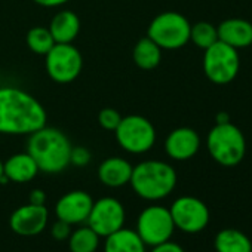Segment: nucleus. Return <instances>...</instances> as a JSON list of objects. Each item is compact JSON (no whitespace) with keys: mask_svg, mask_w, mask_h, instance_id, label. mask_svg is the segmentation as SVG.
Returning a JSON list of instances; mask_svg holds the SVG:
<instances>
[{"mask_svg":"<svg viewBox=\"0 0 252 252\" xmlns=\"http://www.w3.org/2000/svg\"><path fill=\"white\" fill-rule=\"evenodd\" d=\"M46 120L45 107L32 94L14 86L0 88V134L30 135Z\"/></svg>","mask_w":252,"mask_h":252,"instance_id":"nucleus-1","label":"nucleus"},{"mask_svg":"<svg viewBox=\"0 0 252 252\" xmlns=\"http://www.w3.org/2000/svg\"><path fill=\"white\" fill-rule=\"evenodd\" d=\"M71 149L64 132L46 125L30 134L27 141V153L34 159L39 171L46 174L63 172L70 165Z\"/></svg>","mask_w":252,"mask_h":252,"instance_id":"nucleus-2","label":"nucleus"},{"mask_svg":"<svg viewBox=\"0 0 252 252\" xmlns=\"http://www.w3.org/2000/svg\"><path fill=\"white\" fill-rule=\"evenodd\" d=\"M129 184L141 199L158 202L174 191L177 171L163 160H144L132 168Z\"/></svg>","mask_w":252,"mask_h":252,"instance_id":"nucleus-3","label":"nucleus"},{"mask_svg":"<svg viewBox=\"0 0 252 252\" xmlns=\"http://www.w3.org/2000/svg\"><path fill=\"white\" fill-rule=\"evenodd\" d=\"M206 149L218 165L233 168L246 155V140L243 132L231 122L217 123L206 137Z\"/></svg>","mask_w":252,"mask_h":252,"instance_id":"nucleus-4","label":"nucleus"},{"mask_svg":"<svg viewBox=\"0 0 252 252\" xmlns=\"http://www.w3.org/2000/svg\"><path fill=\"white\" fill-rule=\"evenodd\" d=\"M117 144L128 153L143 155L153 149L156 143L155 125L144 116L131 114L122 117L114 129Z\"/></svg>","mask_w":252,"mask_h":252,"instance_id":"nucleus-5","label":"nucleus"},{"mask_svg":"<svg viewBox=\"0 0 252 252\" xmlns=\"http://www.w3.org/2000/svg\"><path fill=\"white\" fill-rule=\"evenodd\" d=\"M191 24L178 12H162L153 18L149 26L147 36L160 48L175 51L190 42Z\"/></svg>","mask_w":252,"mask_h":252,"instance_id":"nucleus-6","label":"nucleus"},{"mask_svg":"<svg viewBox=\"0 0 252 252\" xmlns=\"http://www.w3.org/2000/svg\"><path fill=\"white\" fill-rule=\"evenodd\" d=\"M239 68L240 57L237 49L220 40L205 49L203 73L209 82L215 85H228L236 79Z\"/></svg>","mask_w":252,"mask_h":252,"instance_id":"nucleus-7","label":"nucleus"},{"mask_svg":"<svg viewBox=\"0 0 252 252\" xmlns=\"http://www.w3.org/2000/svg\"><path fill=\"white\" fill-rule=\"evenodd\" d=\"M135 231L146 243V246H156L171 240L175 224L172 221L169 208L162 205H150L144 208L137 218Z\"/></svg>","mask_w":252,"mask_h":252,"instance_id":"nucleus-8","label":"nucleus"},{"mask_svg":"<svg viewBox=\"0 0 252 252\" xmlns=\"http://www.w3.org/2000/svg\"><path fill=\"white\" fill-rule=\"evenodd\" d=\"M45 67L54 82L70 83L76 80L82 71V54L71 43H55L45 55Z\"/></svg>","mask_w":252,"mask_h":252,"instance_id":"nucleus-9","label":"nucleus"},{"mask_svg":"<svg viewBox=\"0 0 252 252\" xmlns=\"http://www.w3.org/2000/svg\"><path fill=\"white\" fill-rule=\"evenodd\" d=\"M175 228L187 233L196 234L203 231L209 224V208L203 200L194 196H181L175 199L169 208Z\"/></svg>","mask_w":252,"mask_h":252,"instance_id":"nucleus-10","label":"nucleus"},{"mask_svg":"<svg viewBox=\"0 0 252 252\" xmlns=\"http://www.w3.org/2000/svg\"><path fill=\"white\" fill-rule=\"evenodd\" d=\"M126 212L120 200L114 197H101L94 202L89 217L86 220L88 225L99 236L107 237L125 225Z\"/></svg>","mask_w":252,"mask_h":252,"instance_id":"nucleus-11","label":"nucleus"},{"mask_svg":"<svg viewBox=\"0 0 252 252\" xmlns=\"http://www.w3.org/2000/svg\"><path fill=\"white\" fill-rule=\"evenodd\" d=\"M49 220V211L45 205L27 203L15 209L9 218V225L14 233L26 237L40 234Z\"/></svg>","mask_w":252,"mask_h":252,"instance_id":"nucleus-12","label":"nucleus"},{"mask_svg":"<svg viewBox=\"0 0 252 252\" xmlns=\"http://www.w3.org/2000/svg\"><path fill=\"white\" fill-rule=\"evenodd\" d=\"M94 200L89 193L83 190H73L61 196L55 205V215L58 220L70 225L83 224L91 212Z\"/></svg>","mask_w":252,"mask_h":252,"instance_id":"nucleus-13","label":"nucleus"},{"mask_svg":"<svg viewBox=\"0 0 252 252\" xmlns=\"http://www.w3.org/2000/svg\"><path fill=\"white\" fill-rule=\"evenodd\" d=\"M199 149H200L199 134L194 129L187 128V126H181V128L171 131L165 140L166 155L178 162H184L194 158Z\"/></svg>","mask_w":252,"mask_h":252,"instance_id":"nucleus-14","label":"nucleus"},{"mask_svg":"<svg viewBox=\"0 0 252 252\" xmlns=\"http://www.w3.org/2000/svg\"><path fill=\"white\" fill-rule=\"evenodd\" d=\"M218 40L234 48L243 49L252 45V24L242 18L224 20L218 27Z\"/></svg>","mask_w":252,"mask_h":252,"instance_id":"nucleus-15","label":"nucleus"},{"mask_svg":"<svg viewBox=\"0 0 252 252\" xmlns=\"http://www.w3.org/2000/svg\"><path fill=\"white\" fill-rule=\"evenodd\" d=\"M132 168L134 166L123 158H108L98 166V178L104 186L110 189H119L129 184Z\"/></svg>","mask_w":252,"mask_h":252,"instance_id":"nucleus-16","label":"nucleus"},{"mask_svg":"<svg viewBox=\"0 0 252 252\" xmlns=\"http://www.w3.org/2000/svg\"><path fill=\"white\" fill-rule=\"evenodd\" d=\"M39 174L37 163L34 159L26 153L12 155L6 162H3V175L12 183H30Z\"/></svg>","mask_w":252,"mask_h":252,"instance_id":"nucleus-17","label":"nucleus"},{"mask_svg":"<svg viewBox=\"0 0 252 252\" xmlns=\"http://www.w3.org/2000/svg\"><path fill=\"white\" fill-rule=\"evenodd\" d=\"M48 29L55 43H71L80 32V20L73 11H60L54 15Z\"/></svg>","mask_w":252,"mask_h":252,"instance_id":"nucleus-18","label":"nucleus"},{"mask_svg":"<svg viewBox=\"0 0 252 252\" xmlns=\"http://www.w3.org/2000/svg\"><path fill=\"white\" fill-rule=\"evenodd\" d=\"M104 239V252H147L146 243L138 233L131 228L122 227Z\"/></svg>","mask_w":252,"mask_h":252,"instance_id":"nucleus-19","label":"nucleus"},{"mask_svg":"<svg viewBox=\"0 0 252 252\" xmlns=\"http://www.w3.org/2000/svg\"><path fill=\"white\" fill-rule=\"evenodd\" d=\"M217 252H252L251 239L237 228H222L214 239Z\"/></svg>","mask_w":252,"mask_h":252,"instance_id":"nucleus-20","label":"nucleus"},{"mask_svg":"<svg viewBox=\"0 0 252 252\" xmlns=\"http://www.w3.org/2000/svg\"><path fill=\"white\" fill-rule=\"evenodd\" d=\"M132 58L141 70H153L162 61V49L149 36H146L137 42L132 51Z\"/></svg>","mask_w":252,"mask_h":252,"instance_id":"nucleus-21","label":"nucleus"},{"mask_svg":"<svg viewBox=\"0 0 252 252\" xmlns=\"http://www.w3.org/2000/svg\"><path fill=\"white\" fill-rule=\"evenodd\" d=\"M98 246L99 236L89 225L73 230L68 237V248L71 252H95Z\"/></svg>","mask_w":252,"mask_h":252,"instance_id":"nucleus-22","label":"nucleus"},{"mask_svg":"<svg viewBox=\"0 0 252 252\" xmlns=\"http://www.w3.org/2000/svg\"><path fill=\"white\" fill-rule=\"evenodd\" d=\"M27 46L32 52L37 55H46L55 45V40L48 27H33L29 30L26 37Z\"/></svg>","mask_w":252,"mask_h":252,"instance_id":"nucleus-23","label":"nucleus"},{"mask_svg":"<svg viewBox=\"0 0 252 252\" xmlns=\"http://www.w3.org/2000/svg\"><path fill=\"white\" fill-rule=\"evenodd\" d=\"M190 42H193L197 48L205 51L206 48L218 42L217 27L206 21H199L193 24L190 29Z\"/></svg>","mask_w":252,"mask_h":252,"instance_id":"nucleus-24","label":"nucleus"},{"mask_svg":"<svg viewBox=\"0 0 252 252\" xmlns=\"http://www.w3.org/2000/svg\"><path fill=\"white\" fill-rule=\"evenodd\" d=\"M122 114L111 107H105L98 113V123L101 125V128H104L105 131H113L119 126L120 120H122Z\"/></svg>","mask_w":252,"mask_h":252,"instance_id":"nucleus-25","label":"nucleus"},{"mask_svg":"<svg viewBox=\"0 0 252 252\" xmlns=\"http://www.w3.org/2000/svg\"><path fill=\"white\" fill-rule=\"evenodd\" d=\"M92 159V155L88 149L85 147H73L71 149V155H70V163L77 166V168H82V166H86Z\"/></svg>","mask_w":252,"mask_h":252,"instance_id":"nucleus-26","label":"nucleus"},{"mask_svg":"<svg viewBox=\"0 0 252 252\" xmlns=\"http://www.w3.org/2000/svg\"><path fill=\"white\" fill-rule=\"evenodd\" d=\"M51 233H52L54 239H57V240H65L71 234V225L68 222H65V221L58 220L57 222H54V225L51 228Z\"/></svg>","mask_w":252,"mask_h":252,"instance_id":"nucleus-27","label":"nucleus"},{"mask_svg":"<svg viewBox=\"0 0 252 252\" xmlns=\"http://www.w3.org/2000/svg\"><path fill=\"white\" fill-rule=\"evenodd\" d=\"M150 252H186V251L183 249L181 245H178L172 240H168V242H163L160 245L152 246Z\"/></svg>","mask_w":252,"mask_h":252,"instance_id":"nucleus-28","label":"nucleus"},{"mask_svg":"<svg viewBox=\"0 0 252 252\" xmlns=\"http://www.w3.org/2000/svg\"><path fill=\"white\" fill-rule=\"evenodd\" d=\"M46 202V193L40 189H34L32 190L30 196H29V203H33V205H45Z\"/></svg>","mask_w":252,"mask_h":252,"instance_id":"nucleus-29","label":"nucleus"},{"mask_svg":"<svg viewBox=\"0 0 252 252\" xmlns=\"http://www.w3.org/2000/svg\"><path fill=\"white\" fill-rule=\"evenodd\" d=\"M33 2L43 8H58V6L65 5L68 0H33Z\"/></svg>","mask_w":252,"mask_h":252,"instance_id":"nucleus-30","label":"nucleus"},{"mask_svg":"<svg viewBox=\"0 0 252 252\" xmlns=\"http://www.w3.org/2000/svg\"><path fill=\"white\" fill-rule=\"evenodd\" d=\"M230 122V116L227 113H218L217 114V123H225Z\"/></svg>","mask_w":252,"mask_h":252,"instance_id":"nucleus-31","label":"nucleus"},{"mask_svg":"<svg viewBox=\"0 0 252 252\" xmlns=\"http://www.w3.org/2000/svg\"><path fill=\"white\" fill-rule=\"evenodd\" d=\"M6 183H9V181H8V178L3 175V162L0 160V184H6Z\"/></svg>","mask_w":252,"mask_h":252,"instance_id":"nucleus-32","label":"nucleus"}]
</instances>
